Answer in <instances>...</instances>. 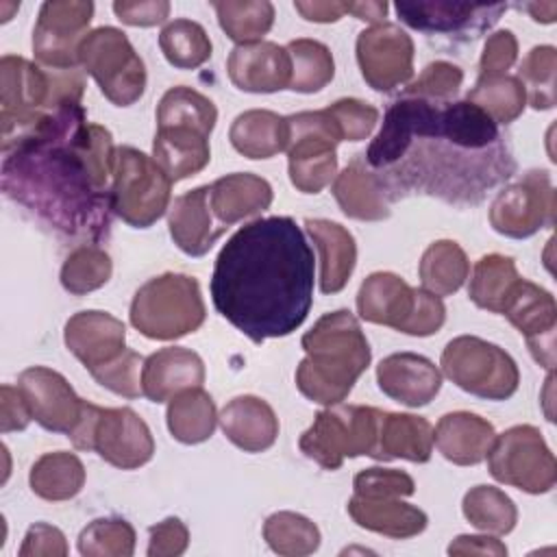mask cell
<instances>
[{
  "label": "cell",
  "instance_id": "1",
  "mask_svg": "<svg viewBox=\"0 0 557 557\" xmlns=\"http://www.w3.org/2000/svg\"><path fill=\"white\" fill-rule=\"evenodd\" d=\"M113 165L111 133L87 122L81 100H67L4 152L2 189L54 231L100 239L111 226Z\"/></svg>",
  "mask_w": 557,
  "mask_h": 557
},
{
  "label": "cell",
  "instance_id": "2",
  "mask_svg": "<svg viewBox=\"0 0 557 557\" xmlns=\"http://www.w3.org/2000/svg\"><path fill=\"white\" fill-rule=\"evenodd\" d=\"M211 300L252 342L294 333L313 302V250L287 215L235 231L215 257Z\"/></svg>",
  "mask_w": 557,
  "mask_h": 557
},
{
  "label": "cell",
  "instance_id": "3",
  "mask_svg": "<svg viewBox=\"0 0 557 557\" xmlns=\"http://www.w3.org/2000/svg\"><path fill=\"white\" fill-rule=\"evenodd\" d=\"M300 344L307 355L296 368V387L309 400L326 407L350 394L372 359L359 320L346 309L322 315Z\"/></svg>",
  "mask_w": 557,
  "mask_h": 557
},
{
  "label": "cell",
  "instance_id": "4",
  "mask_svg": "<svg viewBox=\"0 0 557 557\" xmlns=\"http://www.w3.org/2000/svg\"><path fill=\"white\" fill-rule=\"evenodd\" d=\"M83 74L72 70H44L22 57L0 59V122L2 152L26 139L39 122L67 100H81Z\"/></svg>",
  "mask_w": 557,
  "mask_h": 557
},
{
  "label": "cell",
  "instance_id": "5",
  "mask_svg": "<svg viewBox=\"0 0 557 557\" xmlns=\"http://www.w3.org/2000/svg\"><path fill=\"white\" fill-rule=\"evenodd\" d=\"M205 315L198 281L176 272L146 281L131 302V324L150 339H178L194 333Z\"/></svg>",
  "mask_w": 557,
  "mask_h": 557
},
{
  "label": "cell",
  "instance_id": "6",
  "mask_svg": "<svg viewBox=\"0 0 557 557\" xmlns=\"http://www.w3.org/2000/svg\"><path fill=\"white\" fill-rule=\"evenodd\" d=\"M67 437L74 448L94 450L122 470H135L154 455L148 424L128 407H98L85 400L81 420Z\"/></svg>",
  "mask_w": 557,
  "mask_h": 557
},
{
  "label": "cell",
  "instance_id": "7",
  "mask_svg": "<svg viewBox=\"0 0 557 557\" xmlns=\"http://www.w3.org/2000/svg\"><path fill=\"white\" fill-rule=\"evenodd\" d=\"M381 409L363 405H331L300 435V450L326 470H337L346 457L372 455Z\"/></svg>",
  "mask_w": 557,
  "mask_h": 557
},
{
  "label": "cell",
  "instance_id": "8",
  "mask_svg": "<svg viewBox=\"0 0 557 557\" xmlns=\"http://www.w3.org/2000/svg\"><path fill=\"white\" fill-rule=\"evenodd\" d=\"M172 181L161 165L137 148H115L111 211L133 228L152 226L168 209Z\"/></svg>",
  "mask_w": 557,
  "mask_h": 557
},
{
  "label": "cell",
  "instance_id": "9",
  "mask_svg": "<svg viewBox=\"0 0 557 557\" xmlns=\"http://www.w3.org/2000/svg\"><path fill=\"white\" fill-rule=\"evenodd\" d=\"M440 363L442 372L459 389L485 400H507L520 383V372L511 355L474 335L450 339Z\"/></svg>",
  "mask_w": 557,
  "mask_h": 557
},
{
  "label": "cell",
  "instance_id": "10",
  "mask_svg": "<svg viewBox=\"0 0 557 557\" xmlns=\"http://www.w3.org/2000/svg\"><path fill=\"white\" fill-rule=\"evenodd\" d=\"M78 65L98 83L107 100L128 107L144 96L146 67L128 37L113 26H100L78 46Z\"/></svg>",
  "mask_w": 557,
  "mask_h": 557
},
{
  "label": "cell",
  "instance_id": "11",
  "mask_svg": "<svg viewBox=\"0 0 557 557\" xmlns=\"http://www.w3.org/2000/svg\"><path fill=\"white\" fill-rule=\"evenodd\" d=\"M289 181L302 194L322 191L337 176V144L342 135L333 117L322 111L287 115Z\"/></svg>",
  "mask_w": 557,
  "mask_h": 557
},
{
  "label": "cell",
  "instance_id": "12",
  "mask_svg": "<svg viewBox=\"0 0 557 557\" xmlns=\"http://www.w3.org/2000/svg\"><path fill=\"white\" fill-rule=\"evenodd\" d=\"M490 474L527 494H546L555 487L557 463L540 429L516 424L496 435L487 450Z\"/></svg>",
  "mask_w": 557,
  "mask_h": 557
},
{
  "label": "cell",
  "instance_id": "13",
  "mask_svg": "<svg viewBox=\"0 0 557 557\" xmlns=\"http://www.w3.org/2000/svg\"><path fill=\"white\" fill-rule=\"evenodd\" d=\"M555 209V187L548 172L531 170L496 194L490 205V224L505 237L522 239L553 226Z\"/></svg>",
  "mask_w": 557,
  "mask_h": 557
},
{
  "label": "cell",
  "instance_id": "14",
  "mask_svg": "<svg viewBox=\"0 0 557 557\" xmlns=\"http://www.w3.org/2000/svg\"><path fill=\"white\" fill-rule=\"evenodd\" d=\"M94 2L48 0L39 9L33 28L35 59L52 70H72L78 65V46L89 35Z\"/></svg>",
  "mask_w": 557,
  "mask_h": 557
},
{
  "label": "cell",
  "instance_id": "15",
  "mask_svg": "<svg viewBox=\"0 0 557 557\" xmlns=\"http://www.w3.org/2000/svg\"><path fill=\"white\" fill-rule=\"evenodd\" d=\"M357 63L372 89L394 91L413 76V41L398 24H372L357 37Z\"/></svg>",
  "mask_w": 557,
  "mask_h": 557
},
{
  "label": "cell",
  "instance_id": "16",
  "mask_svg": "<svg viewBox=\"0 0 557 557\" xmlns=\"http://www.w3.org/2000/svg\"><path fill=\"white\" fill-rule=\"evenodd\" d=\"M527 339L533 359L548 372L555 368L557 305L550 292L520 278L500 311Z\"/></svg>",
  "mask_w": 557,
  "mask_h": 557
},
{
  "label": "cell",
  "instance_id": "17",
  "mask_svg": "<svg viewBox=\"0 0 557 557\" xmlns=\"http://www.w3.org/2000/svg\"><path fill=\"white\" fill-rule=\"evenodd\" d=\"M17 389L22 392L33 420L44 429L70 435L78 424L85 400L76 396L72 385L57 370L44 366L26 368L17 376Z\"/></svg>",
  "mask_w": 557,
  "mask_h": 557
},
{
  "label": "cell",
  "instance_id": "18",
  "mask_svg": "<svg viewBox=\"0 0 557 557\" xmlns=\"http://www.w3.org/2000/svg\"><path fill=\"white\" fill-rule=\"evenodd\" d=\"M231 83L250 94H272L289 89L292 59L287 48L274 41L235 46L226 59Z\"/></svg>",
  "mask_w": 557,
  "mask_h": 557
},
{
  "label": "cell",
  "instance_id": "19",
  "mask_svg": "<svg viewBox=\"0 0 557 557\" xmlns=\"http://www.w3.org/2000/svg\"><path fill=\"white\" fill-rule=\"evenodd\" d=\"M67 350L91 372L126 350V326L107 311H78L65 322Z\"/></svg>",
  "mask_w": 557,
  "mask_h": 557
},
{
  "label": "cell",
  "instance_id": "20",
  "mask_svg": "<svg viewBox=\"0 0 557 557\" xmlns=\"http://www.w3.org/2000/svg\"><path fill=\"white\" fill-rule=\"evenodd\" d=\"M420 289L407 285L394 272H372L357 292V311L361 320L392 326L409 333Z\"/></svg>",
  "mask_w": 557,
  "mask_h": 557
},
{
  "label": "cell",
  "instance_id": "21",
  "mask_svg": "<svg viewBox=\"0 0 557 557\" xmlns=\"http://www.w3.org/2000/svg\"><path fill=\"white\" fill-rule=\"evenodd\" d=\"M376 383L385 396L407 407L429 405L440 387V368L416 352H394L376 366Z\"/></svg>",
  "mask_w": 557,
  "mask_h": 557
},
{
  "label": "cell",
  "instance_id": "22",
  "mask_svg": "<svg viewBox=\"0 0 557 557\" xmlns=\"http://www.w3.org/2000/svg\"><path fill=\"white\" fill-rule=\"evenodd\" d=\"M505 4L470 2H396L398 17L422 33H479L492 26L505 11Z\"/></svg>",
  "mask_w": 557,
  "mask_h": 557
},
{
  "label": "cell",
  "instance_id": "23",
  "mask_svg": "<svg viewBox=\"0 0 557 557\" xmlns=\"http://www.w3.org/2000/svg\"><path fill=\"white\" fill-rule=\"evenodd\" d=\"M168 226L174 244L191 257L207 255L226 231V226H222L211 211L209 185H200L174 198Z\"/></svg>",
  "mask_w": 557,
  "mask_h": 557
},
{
  "label": "cell",
  "instance_id": "24",
  "mask_svg": "<svg viewBox=\"0 0 557 557\" xmlns=\"http://www.w3.org/2000/svg\"><path fill=\"white\" fill-rule=\"evenodd\" d=\"M205 363L200 355L183 346H168L144 359L141 389L152 403H165L187 387H200Z\"/></svg>",
  "mask_w": 557,
  "mask_h": 557
},
{
  "label": "cell",
  "instance_id": "25",
  "mask_svg": "<svg viewBox=\"0 0 557 557\" xmlns=\"http://www.w3.org/2000/svg\"><path fill=\"white\" fill-rule=\"evenodd\" d=\"M218 422L226 440L244 453H263L278 437V418L274 409L257 396H237L228 400Z\"/></svg>",
  "mask_w": 557,
  "mask_h": 557
},
{
  "label": "cell",
  "instance_id": "26",
  "mask_svg": "<svg viewBox=\"0 0 557 557\" xmlns=\"http://www.w3.org/2000/svg\"><path fill=\"white\" fill-rule=\"evenodd\" d=\"M496 431L492 422L470 411H453L440 418L433 429V444L457 466H476L485 459Z\"/></svg>",
  "mask_w": 557,
  "mask_h": 557
},
{
  "label": "cell",
  "instance_id": "27",
  "mask_svg": "<svg viewBox=\"0 0 557 557\" xmlns=\"http://www.w3.org/2000/svg\"><path fill=\"white\" fill-rule=\"evenodd\" d=\"M333 196L344 215L363 222L385 220L389 215V198L363 157L352 159L333 181Z\"/></svg>",
  "mask_w": 557,
  "mask_h": 557
},
{
  "label": "cell",
  "instance_id": "28",
  "mask_svg": "<svg viewBox=\"0 0 557 557\" xmlns=\"http://www.w3.org/2000/svg\"><path fill=\"white\" fill-rule=\"evenodd\" d=\"M433 453V426L422 416L411 413H379L376 444L370 457L379 461L407 459L424 463Z\"/></svg>",
  "mask_w": 557,
  "mask_h": 557
},
{
  "label": "cell",
  "instance_id": "29",
  "mask_svg": "<svg viewBox=\"0 0 557 557\" xmlns=\"http://www.w3.org/2000/svg\"><path fill=\"white\" fill-rule=\"evenodd\" d=\"M305 228L320 252V289L322 294H337L346 287L355 263H357V244L348 228L337 222L309 218Z\"/></svg>",
  "mask_w": 557,
  "mask_h": 557
},
{
  "label": "cell",
  "instance_id": "30",
  "mask_svg": "<svg viewBox=\"0 0 557 557\" xmlns=\"http://www.w3.org/2000/svg\"><path fill=\"white\" fill-rule=\"evenodd\" d=\"M348 516L368 531L394 537V540H407L426 529V513L400 500L398 496H383V498H368L357 496L348 500Z\"/></svg>",
  "mask_w": 557,
  "mask_h": 557
},
{
  "label": "cell",
  "instance_id": "31",
  "mask_svg": "<svg viewBox=\"0 0 557 557\" xmlns=\"http://www.w3.org/2000/svg\"><path fill=\"white\" fill-rule=\"evenodd\" d=\"M209 205L222 226L257 215L272 205V187L265 178L250 172H235L209 185Z\"/></svg>",
  "mask_w": 557,
  "mask_h": 557
},
{
  "label": "cell",
  "instance_id": "32",
  "mask_svg": "<svg viewBox=\"0 0 557 557\" xmlns=\"http://www.w3.org/2000/svg\"><path fill=\"white\" fill-rule=\"evenodd\" d=\"M152 159L172 183L198 174L211 159L209 137L187 126H157Z\"/></svg>",
  "mask_w": 557,
  "mask_h": 557
},
{
  "label": "cell",
  "instance_id": "33",
  "mask_svg": "<svg viewBox=\"0 0 557 557\" xmlns=\"http://www.w3.org/2000/svg\"><path fill=\"white\" fill-rule=\"evenodd\" d=\"M287 117L268 111L250 109L239 113L228 131L233 148L248 159H270L287 148Z\"/></svg>",
  "mask_w": 557,
  "mask_h": 557
},
{
  "label": "cell",
  "instance_id": "34",
  "mask_svg": "<svg viewBox=\"0 0 557 557\" xmlns=\"http://www.w3.org/2000/svg\"><path fill=\"white\" fill-rule=\"evenodd\" d=\"M218 413L213 398L200 387H187L170 398L168 429L183 444H200L215 431Z\"/></svg>",
  "mask_w": 557,
  "mask_h": 557
},
{
  "label": "cell",
  "instance_id": "35",
  "mask_svg": "<svg viewBox=\"0 0 557 557\" xmlns=\"http://www.w3.org/2000/svg\"><path fill=\"white\" fill-rule=\"evenodd\" d=\"M28 483L44 500H70L85 485V466L74 453H46L33 463Z\"/></svg>",
  "mask_w": 557,
  "mask_h": 557
},
{
  "label": "cell",
  "instance_id": "36",
  "mask_svg": "<svg viewBox=\"0 0 557 557\" xmlns=\"http://www.w3.org/2000/svg\"><path fill=\"white\" fill-rule=\"evenodd\" d=\"M422 289L435 296L455 294L470 274V263L463 248L453 239L433 242L418 265Z\"/></svg>",
  "mask_w": 557,
  "mask_h": 557
},
{
  "label": "cell",
  "instance_id": "37",
  "mask_svg": "<svg viewBox=\"0 0 557 557\" xmlns=\"http://www.w3.org/2000/svg\"><path fill=\"white\" fill-rule=\"evenodd\" d=\"M520 281L516 263L505 255H485L474 263L468 296L470 300L492 313H500L513 285Z\"/></svg>",
  "mask_w": 557,
  "mask_h": 557
},
{
  "label": "cell",
  "instance_id": "38",
  "mask_svg": "<svg viewBox=\"0 0 557 557\" xmlns=\"http://www.w3.org/2000/svg\"><path fill=\"white\" fill-rule=\"evenodd\" d=\"M218 22L237 46L263 41L274 24V4L268 0H226L213 2Z\"/></svg>",
  "mask_w": 557,
  "mask_h": 557
},
{
  "label": "cell",
  "instance_id": "39",
  "mask_svg": "<svg viewBox=\"0 0 557 557\" xmlns=\"http://www.w3.org/2000/svg\"><path fill=\"white\" fill-rule=\"evenodd\" d=\"M215 120V104L200 91L185 85L168 89L157 107V126H187L209 137Z\"/></svg>",
  "mask_w": 557,
  "mask_h": 557
},
{
  "label": "cell",
  "instance_id": "40",
  "mask_svg": "<svg viewBox=\"0 0 557 557\" xmlns=\"http://www.w3.org/2000/svg\"><path fill=\"white\" fill-rule=\"evenodd\" d=\"M461 509L472 527L494 535H507L518 522L513 500L494 485H476L468 490Z\"/></svg>",
  "mask_w": 557,
  "mask_h": 557
},
{
  "label": "cell",
  "instance_id": "41",
  "mask_svg": "<svg viewBox=\"0 0 557 557\" xmlns=\"http://www.w3.org/2000/svg\"><path fill=\"white\" fill-rule=\"evenodd\" d=\"M285 48L292 59V91L313 94L333 81L335 61L331 50L322 41L302 37L289 41Z\"/></svg>",
  "mask_w": 557,
  "mask_h": 557
},
{
  "label": "cell",
  "instance_id": "42",
  "mask_svg": "<svg viewBox=\"0 0 557 557\" xmlns=\"http://www.w3.org/2000/svg\"><path fill=\"white\" fill-rule=\"evenodd\" d=\"M159 46L170 65L178 70L200 67L211 57V39L194 20H172L159 33Z\"/></svg>",
  "mask_w": 557,
  "mask_h": 557
},
{
  "label": "cell",
  "instance_id": "43",
  "mask_svg": "<svg viewBox=\"0 0 557 557\" xmlns=\"http://www.w3.org/2000/svg\"><path fill=\"white\" fill-rule=\"evenodd\" d=\"M263 540L278 555L302 557L318 550L320 529L300 513L276 511L263 522Z\"/></svg>",
  "mask_w": 557,
  "mask_h": 557
},
{
  "label": "cell",
  "instance_id": "44",
  "mask_svg": "<svg viewBox=\"0 0 557 557\" xmlns=\"http://www.w3.org/2000/svg\"><path fill=\"white\" fill-rule=\"evenodd\" d=\"M472 104L481 107L496 124H509L522 115L527 104V91L516 76H494L479 78L476 85L468 91Z\"/></svg>",
  "mask_w": 557,
  "mask_h": 557
},
{
  "label": "cell",
  "instance_id": "45",
  "mask_svg": "<svg viewBox=\"0 0 557 557\" xmlns=\"http://www.w3.org/2000/svg\"><path fill=\"white\" fill-rule=\"evenodd\" d=\"M113 272L111 257L91 244H83L74 248L61 268V285L65 292L74 296L89 294L94 289H100Z\"/></svg>",
  "mask_w": 557,
  "mask_h": 557
},
{
  "label": "cell",
  "instance_id": "46",
  "mask_svg": "<svg viewBox=\"0 0 557 557\" xmlns=\"http://www.w3.org/2000/svg\"><path fill=\"white\" fill-rule=\"evenodd\" d=\"M555 72L557 50L553 46H535L520 63L516 78L527 91V102L533 109H553L555 104Z\"/></svg>",
  "mask_w": 557,
  "mask_h": 557
},
{
  "label": "cell",
  "instance_id": "47",
  "mask_svg": "<svg viewBox=\"0 0 557 557\" xmlns=\"http://www.w3.org/2000/svg\"><path fill=\"white\" fill-rule=\"evenodd\" d=\"M135 550V529L120 518L89 522L78 535V553L85 557H131Z\"/></svg>",
  "mask_w": 557,
  "mask_h": 557
},
{
  "label": "cell",
  "instance_id": "48",
  "mask_svg": "<svg viewBox=\"0 0 557 557\" xmlns=\"http://www.w3.org/2000/svg\"><path fill=\"white\" fill-rule=\"evenodd\" d=\"M141 368L144 359L139 352L126 348L122 355L111 359L104 366H98L91 370V376L113 394H120L124 398H137L144 394L141 389Z\"/></svg>",
  "mask_w": 557,
  "mask_h": 557
},
{
  "label": "cell",
  "instance_id": "49",
  "mask_svg": "<svg viewBox=\"0 0 557 557\" xmlns=\"http://www.w3.org/2000/svg\"><path fill=\"white\" fill-rule=\"evenodd\" d=\"M461 83H463V72L457 65L448 61H433L422 70V74L416 81L407 83L405 96L422 98V100H429V98L446 100L459 91Z\"/></svg>",
  "mask_w": 557,
  "mask_h": 557
},
{
  "label": "cell",
  "instance_id": "50",
  "mask_svg": "<svg viewBox=\"0 0 557 557\" xmlns=\"http://www.w3.org/2000/svg\"><path fill=\"white\" fill-rule=\"evenodd\" d=\"M326 113L333 117L342 141H361L366 139L379 122L376 107L357 100V98H342L326 107Z\"/></svg>",
  "mask_w": 557,
  "mask_h": 557
},
{
  "label": "cell",
  "instance_id": "51",
  "mask_svg": "<svg viewBox=\"0 0 557 557\" xmlns=\"http://www.w3.org/2000/svg\"><path fill=\"white\" fill-rule=\"evenodd\" d=\"M357 496L383 498V496H411L416 492L413 479L403 470L392 468H366L352 481Z\"/></svg>",
  "mask_w": 557,
  "mask_h": 557
},
{
  "label": "cell",
  "instance_id": "52",
  "mask_svg": "<svg viewBox=\"0 0 557 557\" xmlns=\"http://www.w3.org/2000/svg\"><path fill=\"white\" fill-rule=\"evenodd\" d=\"M518 59V41L511 30H496L487 37L479 61V78L505 76Z\"/></svg>",
  "mask_w": 557,
  "mask_h": 557
},
{
  "label": "cell",
  "instance_id": "53",
  "mask_svg": "<svg viewBox=\"0 0 557 557\" xmlns=\"http://www.w3.org/2000/svg\"><path fill=\"white\" fill-rule=\"evenodd\" d=\"M148 557H176L189 544V531L178 518H165L148 529Z\"/></svg>",
  "mask_w": 557,
  "mask_h": 557
},
{
  "label": "cell",
  "instance_id": "54",
  "mask_svg": "<svg viewBox=\"0 0 557 557\" xmlns=\"http://www.w3.org/2000/svg\"><path fill=\"white\" fill-rule=\"evenodd\" d=\"M37 555H52V557L67 555L65 535L52 524L35 522L24 535L20 557H37Z\"/></svg>",
  "mask_w": 557,
  "mask_h": 557
},
{
  "label": "cell",
  "instance_id": "55",
  "mask_svg": "<svg viewBox=\"0 0 557 557\" xmlns=\"http://www.w3.org/2000/svg\"><path fill=\"white\" fill-rule=\"evenodd\" d=\"M113 13L122 24L128 26H154L168 20L170 15V2L165 0H139V2H126L117 0L113 2Z\"/></svg>",
  "mask_w": 557,
  "mask_h": 557
},
{
  "label": "cell",
  "instance_id": "56",
  "mask_svg": "<svg viewBox=\"0 0 557 557\" xmlns=\"http://www.w3.org/2000/svg\"><path fill=\"white\" fill-rule=\"evenodd\" d=\"M33 420L28 405L17 387L2 385L0 389V431L11 433V431H24L28 422Z\"/></svg>",
  "mask_w": 557,
  "mask_h": 557
},
{
  "label": "cell",
  "instance_id": "57",
  "mask_svg": "<svg viewBox=\"0 0 557 557\" xmlns=\"http://www.w3.org/2000/svg\"><path fill=\"white\" fill-rule=\"evenodd\" d=\"M448 555H507V546L490 535H459L448 544Z\"/></svg>",
  "mask_w": 557,
  "mask_h": 557
},
{
  "label": "cell",
  "instance_id": "58",
  "mask_svg": "<svg viewBox=\"0 0 557 557\" xmlns=\"http://www.w3.org/2000/svg\"><path fill=\"white\" fill-rule=\"evenodd\" d=\"M294 9L309 22H320V24H329V22H337L344 13H346V2H294Z\"/></svg>",
  "mask_w": 557,
  "mask_h": 557
},
{
  "label": "cell",
  "instance_id": "59",
  "mask_svg": "<svg viewBox=\"0 0 557 557\" xmlns=\"http://www.w3.org/2000/svg\"><path fill=\"white\" fill-rule=\"evenodd\" d=\"M346 13H352L363 22L381 24L387 13V2H346Z\"/></svg>",
  "mask_w": 557,
  "mask_h": 557
},
{
  "label": "cell",
  "instance_id": "60",
  "mask_svg": "<svg viewBox=\"0 0 557 557\" xmlns=\"http://www.w3.org/2000/svg\"><path fill=\"white\" fill-rule=\"evenodd\" d=\"M524 9L531 13V17L535 22H542V24L555 22V15H557L555 2H529V4H524Z\"/></svg>",
  "mask_w": 557,
  "mask_h": 557
}]
</instances>
